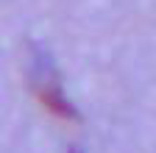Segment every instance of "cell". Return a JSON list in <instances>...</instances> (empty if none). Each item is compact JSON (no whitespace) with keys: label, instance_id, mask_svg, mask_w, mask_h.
I'll return each instance as SVG.
<instances>
[{"label":"cell","instance_id":"obj_1","mask_svg":"<svg viewBox=\"0 0 156 153\" xmlns=\"http://www.w3.org/2000/svg\"><path fill=\"white\" fill-rule=\"evenodd\" d=\"M31 78H34V86H36V95L42 106L56 114L62 120H78V109L75 103L67 98V92L58 81V72L50 61L48 50H42L39 45H34V53H31Z\"/></svg>","mask_w":156,"mask_h":153}]
</instances>
